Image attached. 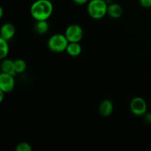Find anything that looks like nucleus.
<instances>
[{"mask_svg":"<svg viewBox=\"0 0 151 151\" xmlns=\"http://www.w3.org/2000/svg\"><path fill=\"white\" fill-rule=\"evenodd\" d=\"M53 12V5L50 0H37L32 3L30 13L36 21L47 20Z\"/></svg>","mask_w":151,"mask_h":151,"instance_id":"f257e3e1","label":"nucleus"},{"mask_svg":"<svg viewBox=\"0 0 151 151\" xmlns=\"http://www.w3.org/2000/svg\"><path fill=\"white\" fill-rule=\"evenodd\" d=\"M108 12V4L104 0H91L88 4V15L92 19H100Z\"/></svg>","mask_w":151,"mask_h":151,"instance_id":"f03ea898","label":"nucleus"},{"mask_svg":"<svg viewBox=\"0 0 151 151\" xmlns=\"http://www.w3.org/2000/svg\"><path fill=\"white\" fill-rule=\"evenodd\" d=\"M69 41L66 35L63 34H55L48 40L47 45L49 49L54 52H62L65 51L69 44Z\"/></svg>","mask_w":151,"mask_h":151,"instance_id":"7ed1b4c3","label":"nucleus"},{"mask_svg":"<svg viewBox=\"0 0 151 151\" xmlns=\"http://www.w3.org/2000/svg\"><path fill=\"white\" fill-rule=\"evenodd\" d=\"M65 35L69 42H80L83 36V31L78 24H71L66 28Z\"/></svg>","mask_w":151,"mask_h":151,"instance_id":"20e7f679","label":"nucleus"},{"mask_svg":"<svg viewBox=\"0 0 151 151\" xmlns=\"http://www.w3.org/2000/svg\"><path fill=\"white\" fill-rule=\"evenodd\" d=\"M130 109L136 116H143L147 112V103L142 97H135L130 103Z\"/></svg>","mask_w":151,"mask_h":151,"instance_id":"39448f33","label":"nucleus"},{"mask_svg":"<svg viewBox=\"0 0 151 151\" xmlns=\"http://www.w3.org/2000/svg\"><path fill=\"white\" fill-rule=\"evenodd\" d=\"M15 86L13 75L7 73H2L0 75V90L5 93L10 92L13 89Z\"/></svg>","mask_w":151,"mask_h":151,"instance_id":"423d86ee","label":"nucleus"},{"mask_svg":"<svg viewBox=\"0 0 151 151\" xmlns=\"http://www.w3.org/2000/svg\"><path fill=\"white\" fill-rule=\"evenodd\" d=\"M0 32H1V38L9 41L14 36L16 29L12 24L5 23L1 26Z\"/></svg>","mask_w":151,"mask_h":151,"instance_id":"0eeeda50","label":"nucleus"},{"mask_svg":"<svg viewBox=\"0 0 151 151\" xmlns=\"http://www.w3.org/2000/svg\"><path fill=\"white\" fill-rule=\"evenodd\" d=\"M114 110V106L111 101L109 100H103L100 105L99 111L103 116H109L112 114Z\"/></svg>","mask_w":151,"mask_h":151,"instance_id":"6e6552de","label":"nucleus"},{"mask_svg":"<svg viewBox=\"0 0 151 151\" xmlns=\"http://www.w3.org/2000/svg\"><path fill=\"white\" fill-rule=\"evenodd\" d=\"M123 10L122 7L116 3H111L108 5V12L107 13L109 16L114 19H118L122 15Z\"/></svg>","mask_w":151,"mask_h":151,"instance_id":"1a4fd4ad","label":"nucleus"},{"mask_svg":"<svg viewBox=\"0 0 151 151\" xmlns=\"http://www.w3.org/2000/svg\"><path fill=\"white\" fill-rule=\"evenodd\" d=\"M66 51L68 54L72 57H77L79 55L82 51V47L79 42H69Z\"/></svg>","mask_w":151,"mask_h":151,"instance_id":"9d476101","label":"nucleus"},{"mask_svg":"<svg viewBox=\"0 0 151 151\" xmlns=\"http://www.w3.org/2000/svg\"><path fill=\"white\" fill-rule=\"evenodd\" d=\"M1 71L4 73L9 74L14 76L16 74V70H15V66H14V61H12L11 60L9 59H6L4 61L1 63Z\"/></svg>","mask_w":151,"mask_h":151,"instance_id":"9b49d317","label":"nucleus"},{"mask_svg":"<svg viewBox=\"0 0 151 151\" xmlns=\"http://www.w3.org/2000/svg\"><path fill=\"white\" fill-rule=\"evenodd\" d=\"M35 31L38 34H45L49 30V24L47 20L37 21L35 26Z\"/></svg>","mask_w":151,"mask_h":151,"instance_id":"f8f14e48","label":"nucleus"},{"mask_svg":"<svg viewBox=\"0 0 151 151\" xmlns=\"http://www.w3.org/2000/svg\"><path fill=\"white\" fill-rule=\"evenodd\" d=\"M9 52V47L7 40L0 38V58L4 59L7 55Z\"/></svg>","mask_w":151,"mask_h":151,"instance_id":"ddd939ff","label":"nucleus"},{"mask_svg":"<svg viewBox=\"0 0 151 151\" xmlns=\"http://www.w3.org/2000/svg\"><path fill=\"white\" fill-rule=\"evenodd\" d=\"M14 66L16 73H22L24 71H25L27 67L26 63L24 62V60H22V59H18V60H15Z\"/></svg>","mask_w":151,"mask_h":151,"instance_id":"4468645a","label":"nucleus"},{"mask_svg":"<svg viewBox=\"0 0 151 151\" xmlns=\"http://www.w3.org/2000/svg\"><path fill=\"white\" fill-rule=\"evenodd\" d=\"M16 151H32L31 145L27 142H21L16 145Z\"/></svg>","mask_w":151,"mask_h":151,"instance_id":"2eb2a0df","label":"nucleus"},{"mask_svg":"<svg viewBox=\"0 0 151 151\" xmlns=\"http://www.w3.org/2000/svg\"><path fill=\"white\" fill-rule=\"evenodd\" d=\"M139 3L143 7L149 8L151 7V0H139Z\"/></svg>","mask_w":151,"mask_h":151,"instance_id":"dca6fc26","label":"nucleus"},{"mask_svg":"<svg viewBox=\"0 0 151 151\" xmlns=\"http://www.w3.org/2000/svg\"><path fill=\"white\" fill-rule=\"evenodd\" d=\"M89 0H73L74 2L77 4H79V5H81V4H84L86 3H87Z\"/></svg>","mask_w":151,"mask_h":151,"instance_id":"f3484780","label":"nucleus"},{"mask_svg":"<svg viewBox=\"0 0 151 151\" xmlns=\"http://www.w3.org/2000/svg\"><path fill=\"white\" fill-rule=\"evenodd\" d=\"M145 120L148 123H151V113L145 114Z\"/></svg>","mask_w":151,"mask_h":151,"instance_id":"a211bd4d","label":"nucleus"},{"mask_svg":"<svg viewBox=\"0 0 151 151\" xmlns=\"http://www.w3.org/2000/svg\"><path fill=\"white\" fill-rule=\"evenodd\" d=\"M5 92H4L3 91L0 90V102L3 101V99H4V94Z\"/></svg>","mask_w":151,"mask_h":151,"instance_id":"6ab92c4d","label":"nucleus"},{"mask_svg":"<svg viewBox=\"0 0 151 151\" xmlns=\"http://www.w3.org/2000/svg\"><path fill=\"white\" fill-rule=\"evenodd\" d=\"M3 16V9L2 7H0V17Z\"/></svg>","mask_w":151,"mask_h":151,"instance_id":"aec40b11","label":"nucleus"}]
</instances>
